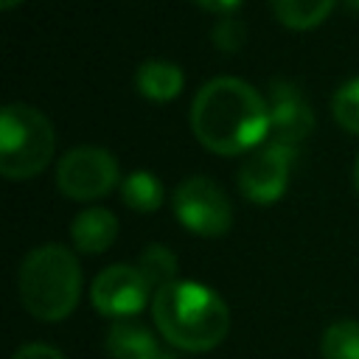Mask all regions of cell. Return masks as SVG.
I'll return each instance as SVG.
<instances>
[{
    "label": "cell",
    "mask_w": 359,
    "mask_h": 359,
    "mask_svg": "<svg viewBox=\"0 0 359 359\" xmlns=\"http://www.w3.org/2000/svg\"><path fill=\"white\" fill-rule=\"evenodd\" d=\"M11 359H67L59 348L53 345H45V342H31V345H22Z\"/></svg>",
    "instance_id": "cell-18"
},
{
    "label": "cell",
    "mask_w": 359,
    "mask_h": 359,
    "mask_svg": "<svg viewBox=\"0 0 359 359\" xmlns=\"http://www.w3.org/2000/svg\"><path fill=\"white\" fill-rule=\"evenodd\" d=\"M314 126V115L300 95V90L289 81H272V107H269V143H280L294 149Z\"/></svg>",
    "instance_id": "cell-9"
},
{
    "label": "cell",
    "mask_w": 359,
    "mask_h": 359,
    "mask_svg": "<svg viewBox=\"0 0 359 359\" xmlns=\"http://www.w3.org/2000/svg\"><path fill=\"white\" fill-rule=\"evenodd\" d=\"M351 177H353V188H356V194H359V154H356V160H353V171H351Z\"/></svg>",
    "instance_id": "cell-20"
},
{
    "label": "cell",
    "mask_w": 359,
    "mask_h": 359,
    "mask_svg": "<svg viewBox=\"0 0 359 359\" xmlns=\"http://www.w3.org/2000/svg\"><path fill=\"white\" fill-rule=\"evenodd\" d=\"M351 6H359V0H351Z\"/></svg>",
    "instance_id": "cell-22"
},
{
    "label": "cell",
    "mask_w": 359,
    "mask_h": 359,
    "mask_svg": "<svg viewBox=\"0 0 359 359\" xmlns=\"http://www.w3.org/2000/svg\"><path fill=\"white\" fill-rule=\"evenodd\" d=\"M196 6L208 8V11H230L238 6V0H194Z\"/></svg>",
    "instance_id": "cell-19"
},
{
    "label": "cell",
    "mask_w": 359,
    "mask_h": 359,
    "mask_svg": "<svg viewBox=\"0 0 359 359\" xmlns=\"http://www.w3.org/2000/svg\"><path fill=\"white\" fill-rule=\"evenodd\" d=\"M53 126L48 115L31 104L14 101L0 109V174L28 180L53 157Z\"/></svg>",
    "instance_id": "cell-4"
},
{
    "label": "cell",
    "mask_w": 359,
    "mask_h": 359,
    "mask_svg": "<svg viewBox=\"0 0 359 359\" xmlns=\"http://www.w3.org/2000/svg\"><path fill=\"white\" fill-rule=\"evenodd\" d=\"M151 317L171 348L191 353L213 351L230 328L227 303L210 286L180 278L154 292Z\"/></svg>",
    "instance_id": "cell-2"
},
{
    "label": "cell",
    "mask_w": 359,
    "mask_h": 359,
    "mask_svg": "<svg viewBox=\"0 0 359 359\" xmlns=\"http://www.w3.org/2000/svg\"><path fill=\"white\" fill-rule=\"evenodd\" d=\"M182 67L168 59H143L135 70V87L151 101H168L182 90Z\"/></svg>",
    "instance_id": "cell-12"
},
{
    "label": "cell",
    "mask_w": 359,
    "mask_h": 359,
    "mask_svg": "<svg viewBox=\"0 0 359 359\" xmlns=\"http://www.w3.org/2000/svg\"><path fill=\"white\" fill-rule=\"evenodd\" d=\"M191 129L219 154L247 151L269 132L266 98L238 76H213L194 93Z\"/></svg>",
    "instance_id": "cell-1"
},
{
    "label": "cell",
    "mask_w": 359,
    "mask_h": 359,
    "mask_svg": "<svg viewBox=\"0 0 359 359\" xmlns=\"http://www.w3.org/2000/svg\"><path fill=\"white\" fill-rule=\"evenodd\" d=\"M331 112L337 123L351 132H359V76L342 81L331 95Z\"/></svg>",
    "instance_id": "cell-17"
},
{
    "label": "cell",
    "mask_w": 359,
    "mask_h": 359,
    "mask_svg": "<svg viewBox=\"0 0 359 359\" xmlns=\"http://www.w3.org/2000/svg\"><path fill=\"white\" fill-rule=\"evenodd\" d=\"M107 353L109 359H160L163 351L146 325L118 320L107 331Z\"/></svg>",
    "instance_id": "cell-11"
},
{
    "label": "cell",
    "mask_w": 359,
    "mask_h": 359,
    "mask_svg": "<svg viewBox=\"0 0 359 359\" xmlns=\"http://www.w3.org/2000/svg\"><path fill=\"white\" fill-rule=\"evenodd\" d=\"M17 3H20V0H0L3 8H11V6H17Z\"/></svg>",
    "instance_id": "cell-21"
},
{
    "label": "cell",
    "mask_w": 359,
    "mask_h": 359,
    "mask_svg": "<svg viewBox=\"0 0 359 359\" xmlns=\"http://www.w3.org/2000/svg\"><path fill=\"white\" fill-rule=\"evenodd\" d=\"M121 196L129 208L149 213V210H157L163 205V182L151 171L137 168L121 180Z\"/></svg>",
    "instance_id": "cell-13"
},
{
    "label": "cell",
    "mask_w": 359,
    "mask_h": 359,
    "mask_svg": "<svg viewBox=\"0 0 359 359\" xmlns=\"http://www.w3.org/2000/svg\"><path fill=\"white\" fill-rule=\"evenodd\" d=\"M17 289L28 314L59 323L81 297V266L65 244H39L22 258Z\"/></svg>",
    "instance_id": "cell-3"
},
{
    "label": "cell",
    "mask_w": 359,
    "mask_h": 359,
    "mask_svg": "<svg viewBox=\"0 0 359 359\" xmlns=\"http://www.w3.org/2000/svg\"><path fill=\"white\" fill-rule=\"evenodd\" d=\"M149 294H151L149 280L132 264H109V266H104L95 275L93 286H90L93 306L107 317L140 314L143 306L149 303Z\"/></svg>",
    "instance_id": "cell-7"
},
{
    "label": "cell",
    "mask_w": 359,
    "mask_h": 359,
    "mask_svg": "<svg viewBox=\"0 0 359 359\" xmlns=\"http://www.w3.org/2000/svg\"><path fill=\"white\" fill-rule=\"evenodd\" d=\"M337 0H269L275 17L289 28H311L325 20Z\"/></svg>",
    "instance_id": "cell-14"
},
{
    "label": "cell",
    "mask_w": 359,
    "mask_h": 359,
    "mask_svg": "<svg viewBox=\"0 0 359 359\" xmlns=\"http://www.w3.org/2000/svg\"><path fill=\"white\" fill-rule=\"evenodd\" d=\"M323 359H359V323L337 320L325 328L320 342Z\"/></svg>",
    "instance_id": "cell-15"
},
{
    "label": "cell",
    "mask_w": 359,
    "mask_h": 359,
    "mask_svg": "<svg viewBox=\"0 0 359 359\" xmlns=\"http://www.w3.org/2000/svg\"><path fill=\"white\" fill-rule=\"evenodd\" d=\"M137 269L143 272V278L149 280V286L157 292L160 286L177 280V255L165 244H149L140 252Z\"/></svg>",
    "instance_id": "cell-16"
},
{
    "label": "cell",
    "mask_w": 359,
    "mask_h": 359,
    "mask_svg": "<svg viewBox=\"0 0 359 359\" xmlns=\"http://www.w3.org/2000/svg\"><path fill=\"white\" fill-rule=\"evenodd\" d=\"M118 180H121L118 160L104 146H93V143L73 146L56 163L59 191L70 199H79V202L104 196L107 191H112V185Z\"/></svg>",
    "instance_id": "cell-5"
},
{
    "label": "cell",
    "mask_w": 359,
    "mask_h": 359,
    "mask_svg": "<svg viewBox=\"0 0 359 359\" xmlns=\"http://www.w3.org/2000/svg\"><path fill=\"white\" fill-rule=\"evenodd\" d=\"M294 149L280 143L258 146L238 168V191L255 205H272L286 191Z\"/></svg>",
    "instance_id": "cell-8"
},
{
    "label": "cell",
    "mask_w": 359,
    "mask_h": 359,
    "mask_svg": "<svg viewBox=\"0 0 359 359\" xmlns=\"http://www.w3.org/2000/svg\"><path fill=\"white\" fill-rule=\"evenodd\" d=\"M171 208L180 224H185L196 236H222L233 224V205L227 194L202 174L185 177L174 194H171Z\"/></svg>",
    "instance_id": "cell-6"
},
{
    "label": "cell",
    "mask_w": 359,
    "mask_h": 359,
    "mask_svg": "<svg viewBox=\"0 0 359 359\" xmlns=\"http://www.w3.org/2000/svg\"><path fill=\"white\" fill-rule=\"evenodd\" d=\"M118 236V219L101 205H90L76 213L70 224V238L81 252H104Z\"/></svg>",
    "instance_id": "cell-10"
}]
</instances>
